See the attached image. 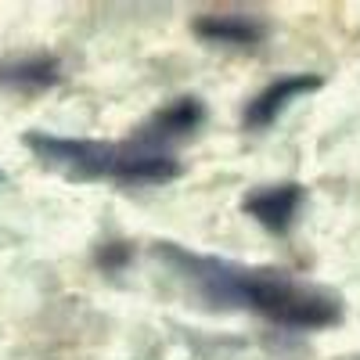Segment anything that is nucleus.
<instances>
[{"label": "nucleus", "mask_w": 360, "mask_h": 360, "mask_svg": "<svg viewBox=\"0 0 360 360\" xmlns=\"http://www.w3.org/2000/svg\"><path fill=\"white\" fill-rule=\"evenodd\" d=\"M195 37L224 47H259L266 40V22L249 11H209L195 18Z\"/></svg>", "instance_id": "6"}, {"label": "nucleus", "mask_w": 360, "mask_h": 360, "mask_svg": "<svg viewBox=\"0 0 360 360\" xmlns=\"http://www.w3.org/2000/svg\"><path fill=\"white\" fill-rule=\"evenodd\" d=\"M307 202V188L288 180V184H266V188H256L242 198V213L252 217L259 227L274 231V234H288L299 209Z\"/></svg>", "instance_id": "5"}, {"label": "nucleus", "mask_w": 360, "mask_h": 360, "mask_svg": "<svg viewBox=\"0 0 360 360\" xmlns=\"http://www.w3.org/2000/svg\"><path fill=\"white\" fill-rule=\"evenodd\" d=\"M130 259H134V245L130 242H105L98 249V266L105 270V274H119Z\"/></svg>", "instance_id": "8"}, {"label": "nucleus", "mask_w": 360, "mask_h": 360, "mask_svg": "<svg viewBox=\"0 0 360 360\" xmlns=\"http://www.w3.org/2000/svg\"><path fill=\"white\" fill-rule=\"evenodd\" d=\"M202 123H205V101L195 94H184V98H173L148 115L134 134V144L148 148V152H166L169 144L202 130Z\"/></svg>", "instance_id": "3"}, {"label": "nucleus", "mask_w": 360, "mask_h": 360, "mask_svg": "<svg viewBox=\"0 0 360 360\" xmlns=\"http://www.w3.org/2000/svg\"><path fill=\"white\" fill-rule=\"evenodd\" d=\"M155 252L184 281H191V288L209 307L256 310L259 317L274 321L281 328H292V332H321V328H332L342 321L339 295L314 288V285H299L288 274H281V270L198 256L176 242H159Z\"/></svg>", "instance_id": "1"}, {"label": "nucleus", "mask_w": 360, "mask_h": 360, "mask_svg": "<svg viewBox=\"0 0 360 360\" xmlns=\"http://www.w3.org/2000/svg\"><path fill=\"white\" fill-rule=\"evenodd\" d=\"M22 144L47 169L65 173L69 180H112V184H169L180 176V162L169 152L90 141V137H58L47 130H29Z\"/></svg>", "instance_id": "2"}, {"label": "nucleus", "mask_w": 360, "mask_h": 360, "mask_svg": "<svg viewBox=\"0 0 360 360\" xmlns=\"http://www.w3.org/2000/svg\"><path fill=\"white\" fill-rule=\"evenodd\" d=\"M0 184H4V169H0Z\"/></svg>", "instance_id": "9"}, {"label": "nucleus", "mask_w": 360, "mask_h": 360, "mask_svg": "<svg viewBox=\"0 0 360 360\" xmlns=\"http://www.w3.org/2000/svg\"><path fill=\"white\" fill-rule=\"evenodd\" d=\"M58 79H62V62L54 54H25L0 65V86L18 90V94H40V90H51Z\"/></svg>", "instance_id": "7"}, {"label": "nucleus", "mask_w": 360, "mask_h": 360, "mask_svg": "<svg viewBox=\"0 0 360 360\" xmlns=\"http://www.w3.org/2000/svg\"><path fill=\"white\" fill-rule=\"evenodd\" d=\"M321 83L324 79L317 72H292V76H281V79H274L270 86H263L259 94L245 105V112H242L245 130H266V127H274L278 115H285L292 108V101H299V98L314 94V90H321Z\"/></svg>", "instance_id": "4"}]
</instances>
